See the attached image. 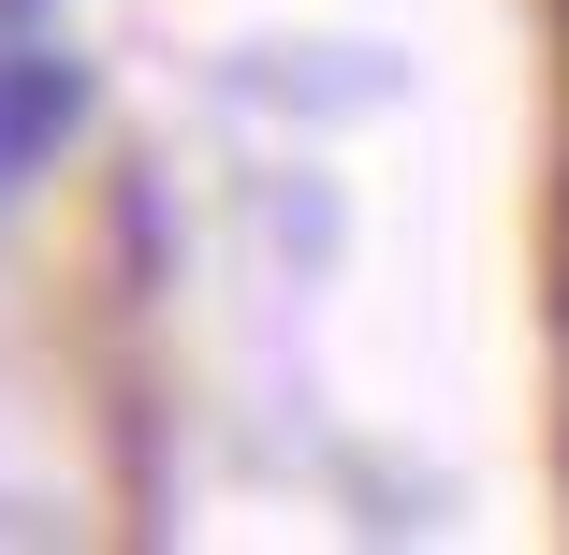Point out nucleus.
<instances>
[{"mask_svg":"<svg viewBox=\"0 0 569 555\" xmlns=\"http://www.w3.org/2000/svg\"><path fill=\"white\" fill-rule=\"evenodd\" d=\"M59 132H73V73L44 44H0V190L30 161H59Z\"/></svg>","mask_w":569,"mask_h":555,"instance_id":"1","label":"nucleus"}]
</instances>
